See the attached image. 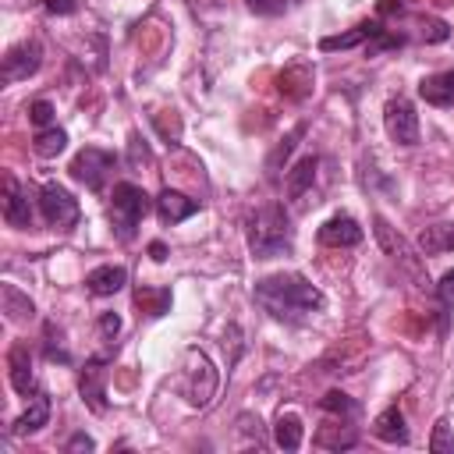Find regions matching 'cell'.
Listing matches in <instances>:
<instances>
[{"instance_id":"cell-29","label":"cell","mask_w":454,"mask_h":454,"mask_svg":"<svg viewBox=\"0 0 454 454\" xmlns=\"http://www.w3.org/2000/svg\"><path fill=\"white\" fill-rule=\"evenodd\" d=\"M301 135H305V124H298V128H294V131L277 145V153L270 156V170H277V167H280V160H287V156H291V149H294V142H298Z\"/></svg>"},{"instance_id":"cell-20","label":"cell","mask_w":454,"mask_h":454,"mask_svg":"<svg viewBox=\"0 0 454 454\" xmlns=\"http://www.w3.org/2000/svg\"><path fill=\"white\" fill-rule=\"evenodd\" d=\"M454 252V223H433L419 234V255H440Z\"/></svg>"},{"instance_id":"cell-17","label":"cell","mask_w":454,"mask_h":454,"mask_svg":"<svg viewBox=\"0 0 454 454\" xmlns=\"http://www.w3.org/2000/svg\"><path fill=\"white\" fill-rule=\"evenodd\" d=\"M46 422H50V397L35 390V394L28 397V408L18 415V422H14L11 433H14V436H28V433H39Z\"/></svg>"},{"instance_id":"cell-5","label":"cell","mask_w":454,"mask_h":454,"mask_svg":"<svg viewBox=\"0 0 454 454\" xmlns=\"http://www.w3.org/2000/svg\"><path fill=\"white\" fill-rule=\"evenodd\" d=\"M114 167H117V156H114V153H106V149H99V145H85V149H78L74 160H71V177L82 181L89 192H99V188L110 181Z\"/></svg>"},{"instance_id":"cell-33","label":"cell","mask_w":454,"mask_h":454,"mask_svg":"<svg viewBox=\"0 0 454 454\" xmlns=\"http://www.w3.org/2000/svg\"><path fill=\"white\" fill-rule=\"evenodd\" d=\"M255 14H280L284 11V0H245Z\"/></svg>"},{"instance_id":"cell-34","label":"cell","mask_w":454,"mask_h":454,"mask_svg":"<svg viewBox=\"0 0 454 454\" xmlns=\"http://www.w3.org/2000/svg\"><path fill=\"white\" fill-rule=\"evenodd\" d=\"M67 454H74V450H96V440L92 436H85V433H74L71 440H67V447H64Z\"/></svg>"},{"instance_id":"cell-26","label":"cell","mask_w":454,"mask_h":454,"mask_svg":"<svg viewBox=\"0 0 454 454\" xmlns=\"http://www.w3.org/2000/svg\"><path fill=\"white\" fill-rule=\"evenodd\" d=\"M429 450H433V454H454V436H450V422H447V419H440V422L433 426Z\"/></svg>"},{"instance_id":"cell-8","label":"cell","mask_w":454,"mask_h":454,"mask_svg":"<svg viewBox=\"0 0 454 454\" xmlns=\"http://www.w3.org/2000/svg\"><path fill=\"white\" fill-rule=\"evenodd\" d=\"M39 64H43V46H39L35 39H21V43H14V46L4 53V60H0V82H4V85L25 82L28 74L39 71Z\"/></svg>"},{"instance_id":"cell-22","label":"cell","mask_w":454,"mask_h":454,"mask_svg":"<svg viewBox=\"0 0 454 454\" xmlns=\"http://www.w3.org/2000/svg\"><path fill=\"white\" fill-rule=\"evenodd\" d=\"M64 145H67V131H64V128H53V124H50V128H39L35 138H32V153L43 156V160L60 156Z\"/></svg>"},{"instance_id":"cell-9","label":"cell","mask_w":454,"mask_h":454,"mask_svg":"<svg viewBox=\"0 0 454 454\" xmlns=\"http://www.w3.org/2000/svg\"><path fill=\"white\" fill-rule=\"evenodd\" d=\"M383 128L397 145H404V149L419 145V114L404 96H397L383 106Z\"/></svg>"},{"instance_id":"cell-16","label":"cell","mask_w":454,"mask_h":454,"mask_svg":"<svg viewBox=\"0 0 454 454\" xmlns=\"http://www.w3.org/2000/svg\"><path fill=\"white\" fill-rule=\"evenodd\" d=\"M124 284H128V270H124V266H114V262L96 266V270L85 277V287H89V294H96V298L117 294Z\"/></svg>"},{"instance_id":"cell-10","label":"cell","mask_w":454,"mask_h":454,"mask_svg":"<svg viewBox=\"0 0 454 454\" xmlns=\"http://www.w3.org/2000/svg\"><path fill=\"white\" fill-rule=\"evenodd\" d=\"M4 220L18 231L32 227V202H28V188H21V181L14 174H4V199H0Z\"/></svg>"},{"instance_id":"cell-2","label":"cell","mask_w":454,"mask_h":454,"mask_svg":"<svg viewBox=\"0 0 454 454\" xmlns=\"http://www.w3.org/2000/svg\"><path fill=\"white\" fill-rule=\"evenodd\" d=\"M291 241H294L291 220L280 202H266L248 216V252L255 259L284 255V252H291Z\"/></svg>"},{"instance_id":"cell-27","label":"cell","mask_w":454,"mask_h":454,"mask_svg":"<svg viewBox=\"0 0 454 454\" xmlns=\"http://www.w3.org/2000/svg\"><path fill=\"white\" fill-rule=\"evenodd\" d=\"M355 440H358L355 429H340L337 436H330V429H319V433H316V443H319V447H333V450H340V447H355Z\"/></svg>"},{"instance_id":"cell-21","label":"cell","mask_w":454,"mask_h":454,"mask_svg":"<svg viewBox=\"0 0 454 454\" xmlns=\"http://www.w3.org/2000/svg\"><path fill=\"white\" fill-rule=\"evenodd\" d=\"M316 167H319L316 156H301V160L287 170V199H301V195L312 188V181H316Z\"/></svg>"},{"instance_id":"cell-30","label":"cell","mask_w":454,"mask_h":454,"mask_svg":"<svg viewBox=\"0 0 454 454\" xmlns=\"http://www.w3.org/2000/svg\"><path fill=\"white\" fill-rule=\"evenodd\" d=\"M323 408H326V411H344V415H351V411H355V401H351L348 394H340V390H330V394L323 397Z\"/></svg>"},{"instance_id":"cell-11","label":"cell","mask_w":454,"mask_h":454,"mask_svg":"<svg viewBox=\"0 0 454 454\" xmlns=\"http://www.w3.org/2000/svg\"><path fill=\"white\" fill-rule=\"evenodd\" d=\"M78 390H82V401L103 415L106 411V362L103 358H89L78 372Z\"/></svg>"},{"instance_id":"cell-28","label":"cell","mask_w":454,"mask_h":454,"mask_svg":"<svg viewBox=\"0 0 454 454\" xmlns=\"http://www.w3.org/2000/svg\"><path fill=\"white\" fill-rule=\"evenodd\" d=\"M28 121H32L35 128H50V124H53V103H50V99L28 103Z\"/></svg>"},{"instance_id":"cell-18","label":"cell","mask_w":454,"mask_h":454,"mask_svg":"<svg viewBox=\"0 0 454 454\" xmlns=\"http://www.w3.org/2000/svg\"><path fill=\"white\" fill-rule=\"evenodd\" d=\"M372 436L376 440H383V443H408V426H404V415H401V408H387V411H380L376 415V422H372Z\"/></svg>"},{"instance_id":"cell-24","label":"cell","mask_w":454,"mask_h":454,"mask_svg":"<svg viewBox=\"0 0 454 454\" xmlns=\"http://www.w3.org/2000/svg\"><path fill=\"white\" fill-rule=\"evenodd\" d=\"M301 436H305V429H301V419H298V415H280V419H277V426H273L277 447L298 450V447H301Z\"/></svg>"},{"instance_id":"cell-23","label":"cell","mask_w":454,"mask_h":454,"mask_svg":"<svg viewBox=\"0 0 454 454\" xmlns=\"http://www.w3.org/2000/svg\"><path fill=\"white\" fill-rule=\"evenodd\" d=\"M0 298H4V312H7V319H11V323H25V319H32V316H35L32 298H28V294H21L14 284H4Z\"/></svg>"},{"instance_id":"cell-36","label":"cell","mask_w":454,"mask_h":454,"mask_svg":"<svg viewBox=\"0 0 454 454\" xmlns=\"http://www.w3.org/2000/svg\"><path fill=\"white\" fill-rule=\"evenodd\" d=\"M149 255H153L156 262H163V259H167V245H163V241H153V245H149Z\"/></svg>"},{"instance_id":"cell-35","label":"cell","mask_w":454,"mask_h":454,"mask_svg":"<svg viewBox=\"0 0 454 454\" xmlns=\"http://www.w3.org/2000/svg\"><path fill=\"white\" fill-rule=\"evenodd\" d=\"M43 7L50 14H74L78 11V0H43Z\"/></svg>"},{"instance_id":"cell-13","label":"cell","mask_w":454,"mask_h":454,"mask_svg":"<svg viewBox=\"0 0 454 454\" xmlns=\"http://www.w3.org/2000/svg\"><path fill=\"white\" fill-rule=\"evenodd\" d=\"M7 369H11V387L25 397L35 394V380H32V351L25 340H14L7 351Z\"/></svg>"},{"instance_id":"cell-32","label":"cell","mask_w":454,"mask_h":454,"mask_svg":"<svg viewBox=\"0 0 454 454\" xmlns=\"http://www.w3.org/2000/svg\"><path fill=\"white\" fill-rule=\"evenodd\" d=\"M436 294H440V301H443V305H454V270H447V273L440 277Z\"/></svg>"},{"instance_id":"cell-7","label":"cell","mask_w":454,"mask_h":454,"mask_svg":"<svg viewBox=\"0 0 454 454\" xmlns=\"http://www.w3.org/2000/svg\"><path fill=\"white\" fill-rule=\"evenodd\" d=\"M372 231H376L380 248H383V252H387V255H390V259H394L408 277H415L419 284H429V280L422 277V259L415 255V248H411V245H408V241H404V238H401V234H397L383 216H376V220H372Z\"/></svg>"},{"instance_id":"cell-31","label":"cell","mask_w":454,"mask_h":454,"mask_svg":"<svg viewBox=\"0 0 454 454\" xmlns=\"http://www.w3.org/2000/svg\"><path fill=\"white\" fill-rule=\"evenodd\" d=\"M99 333H103V340H114L121 333V316L117 312H103L99 316Z\"/></svg>"},{"instance_id":"cell-6","label":"cell","mask_w":454,"mask_h":454,"mask_svg":"<svg viewBox=\"0 0 454 454\" xmlns=\"http://www.w3.org/2000/svg\"><path fill=\"white\" fill-rule=\"evenodd\" d=\"M39 209H43V220L50 227H57V231H71L78 223V216H82L78 199L64 184H57V181H50V184L39 188Z\"/></svg>"},{"instance_id":"cell-1","label":"cell","mask_w":454,"mask_h":454,"mask_svg":"<svg viewBox=\"0 0 454 454\" xmlns=\"http://www.w3.org/2000/svg\"><path fill=\"white\" fill-rule=\"evenodd\" d=\"M252 298L262 312H270L280 323H301L326 305L323 291L312 280H305L301 273H270V277L255 280Z\"/></svg>"},{"instance_id":"cell-4","label":"cell","mask_w":454,"mask_h":454,"mask_svg":"<svg viewBox=\"0 0 454 454\" xmlns=\"http://www.w3.org/2000/svg\"><path fill=\"white\" fill-rule=\"evenodd\" d=\"M188 369H184V397L192 408H206L220 387V376L213 369V362L199 351V348H188Z\"/></svg>"},{"instance_id":"cell-12","label":"cell","mask_w":454,"mask_h":454,"mask_svg":"<svg viewBox=\"0 0 454 454\" xmlns=\"http://www.w3.org/2000/svg\"><path fill=\"white\" fill-rule=\"evenodd\" d=\"M358 241H362V227L348 213H337L319 227V245H326V248H351Z\"/></svg>"},{"instance_id":"cell-15","label":"cell","mask_w":454,"mask_h":454,"mask_svg":"<svg viewBox=\"0 0 454 454\" xmlns=\"http://www.w3.org/2000/svg\"><path fill=\"white\" fill-rule=\"evenodd\" d=\"M419 96L429 106H454V67L436 71V74H426L419 82Z\"/></svg>"},{"instance_id":"cell-14","label":"cell","mask_w":454,"mask_h":454,"mask_svg":"<svg viewBox=\"0 0 454 454\" xmlns=\"http://www.w3.org/2000/svg\"><path fill=\"white\" fill-rule=\"evenodd\" d=\"M156 213H160V220H163L167 227H174V223L195 216V213H199V202L188 199V195H181V192H174V188H163V192L156 195Z\"/></svg>"},{"instance_id":"cell-19","label":"cell","mask_w":454,"mask_h":454,"mask_svg":"<svg viewBox=\"0 0 454 454\" xmlns=\"http://www.w3.org/2000/svg\"><path fill=\"white\" fill-rule=\"evenodd\" d=\"M376 32H380V21H362V25H355L351 32H340V35H326V39H319V50H323V53H333V50H351V46L369 43Z\"/></svg>"},{"instance_id":"cell-3","label":"cell","mask_w":454,"mask_h":454,"mask_svg":"<svg viewBox=\"0 0 454 454\" xmlns=\"http://www.w3.org/2000/svg\"><path fill=\"white\" fill-rule=\"evenodd\" d=\"M149 209H153V202H149L145 188H138L131 181L114 184V195H110V223H114L117 241H131L138 234V223L145 220Z\"/></svg>"},{"instance_id":"cell-25","label":"cell","mask_w":454,"mask_h":454,"mask_svg":"<svg viewBox=\"0 0 454 454\" xmlns=\"http://www.w3.org/2000/svg\"><path fill=\"white\" fill-rule=\"evenodd\" d=\"M135 301L142 305L145 316H163V312L170 309V291H167V287H160V291H153V287H138V291H135Z\"/></svg>"}]
</instances>
